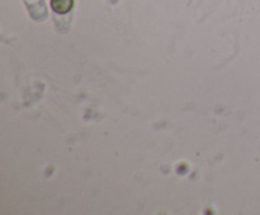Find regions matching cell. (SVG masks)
I'll return each mask as SVG.
<instances>
[{
	"label": "cell",
	"mask_w": 260,
	"mask_h": 215,
	"mask_svg": "<svg viewBox=\"0 0 260 215\" xmlns=\"http://www.w3.org/2000/svg\"><path fill=\"white\" fill-rule=\"evenodd\" d=\"M51 7L58 14H66L74 7V0H51Z\"/></svg>",
	"instance_id": "cell-1"
}]
</instances>
